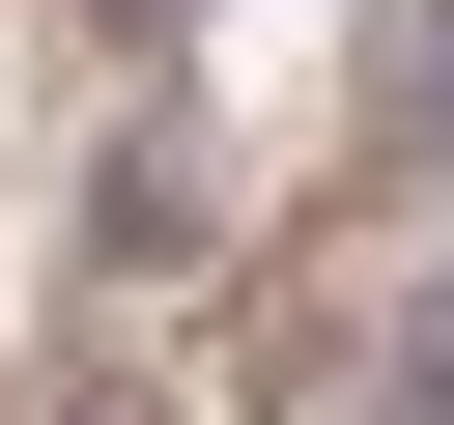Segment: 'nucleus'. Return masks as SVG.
I'll list each match as a JSON object with an SVG mask.
<instances>
[{
    "label": "nucleus",
    "mask_w": 454,
    "mask_h": 425,
    "mask_svg": "<svg viewBox=\"0 0 454 425\" xmlns=\"http://www.w3.org/2000/svg\"><path fill=\"white\" fill-rule=\"evenodd\" d=\"M340 397H369V425H454V255H426V283L369 312V368H340Z\"/></svg>",
    "instance_id": "3"
},
{
    "label": "nucleus",
    "mask_w": 454,
    "mask_h": 425,
    "mask_svg": "<svg viewBox=\"0 0 454 425\" xmlns=\"http://www.w3.org/2000/svg\"><path fill=\"white\" fill-rule=\"evenodd\" d=\"M199 255H227L199 113H114V142H85V283H199Z\"/></svg>",
    "instance_id": "1"
},
{
    "label": "nucleus",
    "mask_w": 454,
    "mask_h": 425,
    "mask_svg": "<svg viewBox=\"0 0 454 425\" xmlns=\"http://www.w3.org/2000/svg\"><path fill=\"white\" fill-rule=\"evenodd\" d=\"M85 425H142V397H85Z\"/></svg>",
    "instance_id": "5"
},
{
    "label": "nucleus",
    "mask_w": 454,
    "mask_h": 425,
    "mask_svg": "<svg viewBox=\"0 0 454 425\" xmlns=\"http://www.w3.org/2000/svg\"><path fill=\"white\" fill-rule=\"evenodd\" d=\"M85 28H114V57H199V28H227V0H85Z\"/></svg>",
    "instance_id": "4"
},
{
    "label": "nucleus",
    "mask_w": 454,
    "mask_h": 425,
    "mask_svg": "<svg viewBox=\"0 0 454 425\" xmlns=\"http://www.w3.org/2000/svg\"><path fill=\"white\" fill-rule=\"evenodd\" d=\"M369 170H454V0H369Z\"/></svg>",
    "instance_id": "2"
}]
</instances>
